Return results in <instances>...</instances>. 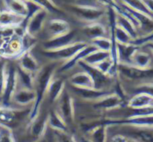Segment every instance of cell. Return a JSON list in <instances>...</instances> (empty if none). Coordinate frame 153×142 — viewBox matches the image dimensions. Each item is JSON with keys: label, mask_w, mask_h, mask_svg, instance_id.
<instances>
[{"label": "cell", "mask_w": 153, "mask_h": 142, "mask_svg": "<svg viewBox=\"0 0 153 142\" xmlns=\"http://www.w3.org/2000/svg\"><path fill=\"white\" fill-rule=\"evenodd\" d=\"M4 36L2 35V33H0V48H1V47H2V45H3V43H4Z\"/></svg>", "instance_id": "cell-45"}, {"label": "cell", "mask_w": 153, "mask_h": 142, "mask_svg": "<svg viewBox=\"0 0 153 142\" xmlns=\"http://www.w3.org/2000/svg\"><path fill=\"white\" fill-rule=\"evenodd\" d=\"M47 15H48V11L45 9H41L38 11L36 13H34L28 20L24 21L22 26L24 27L26 33L36 38V36L42 30L44 27Z\"/></svg>", "instance_id": "cell-10"}, {"label": "cell", "mask_w": 153, "mask_h": 142, "mask_svg": "<svg viewBox=\"0 0 153 142\" xmlns=\"http://www.w3.org/2000/svg\"><path fill=\"white\" fill-rule=\"evenodd\" d=\"M117 74L127 81L146 82L153 79V68H139L133 64L120 63L117 66Z\"/></svg>", "instance_id": "cell-2"}, {"label": "cell", "mask_w": 153, "mask_h": 142, "mask_svg": "<svg viewBox=\"0 0 153 142\" xmlns=\"http://www.w3.org/2000/svg\"><path fill=\"white\" fill-rule=\"evenodd\" d=\"M36 100V93L34 89H27V88H18L14 92L12 103L21 106V107H27L28 106H31L34 104Z\"/></svg>", "instance_id": "cell-13"}, {"label": "cell", "mask_w": 153, "mask_h": 142, "mask_svg": "<svg viewBox=\"0 0 153 142\" xmlns=\"http://www.w3.org/2000/svg\"><path fill=\"white\" fill-rule=\"evenodd\" d=\"M121 5L134 18V20L137 21L139 29H141L143 31L145 32V35H148L153 31V16L133 10L126 5L121 4Z\"/></svg>", "instance_id": "cell-15"}, {"label": "cell", "mask_w": 153, "mask_h": 142, "mask_svg": "<svg viewBox=\"0 0 153 142\" xmlns=\"http://www.w3.org/2000/svg\"><path fill=\"white\" fill-rule=\"evenodd\" d=\"M74 92L82 100L84 101H91V102H96L102 98L108 96V94L112 93L111 90H106V89H97L94 88L91 89H82V88H74Z\"/></svg>", "instance_id": "cell-16"}, {"label": "cell", "mask_w": 153, "mask_h": 142, "mask_svg": "<svg viewBox=\"0 0 153 142\" xmlns=\"http://www.w3.org/2000/svg\"><path fill=\"white\" fill-rule=\"evenodd\" d=\"M88 44L84 41H75L64 47L55 50H43L42 55L54 62H67L73 58L79 51L84 48Z\"/></svg>", "instance_id": "cell-3"}, {"label": "cell", "mask_w": 153, "mask_h": 142, "mask_svg": "<svg viewBox=\"0 0 153 142\" xmlns=\"http://www.w3.org/2000/svg\"><path fill=\"white\" fill-rule=\"evenodd\" d=\"M108 126L105 124V120L100 121V124L88 132L89 141L91 142H107Z\"/></svg>", "instance_id": "cell-28"}, {"label": "cell", "mask_w": 153, "mask_h": 142, "mask_svg": "<svg viewBox=\"0 0 153 142\" xmlns=\"http://www.w3.org/2000/svg\"><path fill=\"white\" fill-rule=\"evenodd\" d=\"M58 62L52 61L49 64H45L43 67H40L39 70L34 75V91L36 93V100L30 108L29 115L30 122L37 118L40 113L41 104L46 97L48 88L50 81L54 78L55 72L57 70Z\"/></svg>", "instance_id": "cell-1"}, {"label": "cell", "mask_w": 153, "mask_h": 142, "mask_svg": "<svg viewBox=\"0 0 153 142\" xmlns=\"http://www.w3.org/2000/svg\"><path fill=\"white\" fill-rule=\"evenodd\" d=\"M55 137L56 142H78L67 132H55Z\"/></svg>", "instance_id": "cell-39"}, {"label": "cell", "mask_w": 153, "mask_h": 142, "mask_svg": "<svg viewBox=\"0 0 153 142\" xmlns=\"http://www.w3.org/2000/svg\"><path fill=\"white\" fill-rule=\"evenodd\" d=\"M48 126L55 132H67V124L57 113L56 110H52L48 115Z\"/></svg>", "instance_id": "cell-30"}, {"label": "cell", "mask_w": 153, "mask_h": 142, "mask_svg": "<svg viewBox=\"0 0 153 142\" xmlns=\"http://www.w3.org/2000/svg\"><path fill=\"white\" fill-rule=\"evenodd\" d=\"M128 129L126 133H122L129 139L138 142H153V129L141 128L134 126H126Z\"/></svg>", "instance_id": "cell-17"}, {"label": "cell", "mask_w": 153, "mask_h": 142, "mask_svg": "<svg viewBox=\"0 0 153 142\" xmlns=\"http://www.w3.org/2000/svg\"><path fill=\"white\" fill-rule=\"evenodd\" d=\"M125 106V101L122 100L114 92L94 102L93 107L100 111H112Z\"/></svg>", "instance_id": "cell-12"}, {"label": "cell", "mask_w": 153, "mask_h": 142, "mask_svg": "<svg viewBox=\"0 0 153 142\" xmlns=\"http://www.w3.org/2000/svg\"><path fill=\"white\" fill-rule=\"evenodd\" d=\"M105 123L108 127L114 125H122L153 129V116H140L124 119H107L105 120Z\"/></svg>", "instance_id": "cell-8"}, {"label": "cell", "mask_w": 153, "mask_h": 142, "mask_svg": "<svg viewBox=\"0 0 153 142\" xmlns=\"http://www.w3.org/2000/svg\"><path fill=\"white\" fill-rule=\"evenodd\" d=\"M121 4L126 5L127 7H129L133 10H135V11H138V12L153 16L152 14L148 11V9L146 8V6L144 5L143 2L142 0H121Z\"/></svg>", "instance_id": "cell-35"}, {"label": "cell", "mask_w": 153, "mask_h": 142, "mask_svg": "<svg viewBox=\"0 0 153 142\" xmlns=\"http://www.w3.org/2000/svg\"><path fill=\"white\" fill-rule=\"evenodd\" d=\"M18 84L21 83V87L33 89H34V74L25 72L18 67Z\"/></svg>", "instance_id": "cell-34"}, {"label": "cell", "mask_w": 153, "mask_h": 142, "mask_svg": "<svg viewBox=\"0 0 153 142\" xmlns=\"http://www.w3.org/2000/svg\"><path fill=\"white\" fill-rule=\"evenodd\" d=\"M127 142H138V141H134V140H133V139H129V138H128V141H127Z\"/></svg>", "instance_id": "cell-47"}, {"label": "cell", "mask_w": 153, "mask_h": 142, "mask_svg": "<svg viewBox=\"0 0 153 142\" xmlns=\"http://www.w3.org/2000/svg\"><path fill=\"white\" fill-rule=\"evenodd\" d=\"M117 50H118V58L119 64H131V60L134 53L139 50V47L133 45L132 43L123 45L117 44Z\"/></svg>", "instance_id": "cell-27"}, {"label": "cell", "mask_w": 153, "mask_h": 142, "mask_svg": "<svg viewBox=\"0 0 153 142\" xmlns=\"http://www.w3.org/2000/svg\"><path fill=\"white\" fill-rule=\"evenodd\" d=\"M127 141H128V138L126 136H125L122 133H119V134L114 135L111 138L110 142H127Z\"/></svg>", "instance_id": "cell-42"}, {"label": "cell", "mask_w": 153, "mask_h": 142, "mask_svg": "<svg viewBox=\"0 0 153 142\" xmlns=\"http://www.w3.org/2000/svg\"><path fill=\"white\" fill-rule=\"evenodd\" d=\"M0 142H15L12 129L0 125Z\"/></svg>", "instance_id": "cell-38"}, {"label": "cell", "mask_w": 153, "mask_h": 142, "mask_svg": "<svg viewBox=\"0 0 153 142\" xmlns=\"http://www.w3.org/2000/svg\"><path fill=\"white\" fill-rule=\"evenodd\" d=\"M18 89V74L17 70L13 66H6V76L4 86V90L1 96V102L2 105L4 106H11L12 98Z\"/></svg>", "instance_id": "cell-6"}, {"label": "cell", "mask_w": 153, "mask_h": 142, "mask_svg": "<svg viewBox=\"0 0 153 142\" xmlns=\"http://www.w3.org/2000/svg\"><path fill=\"white\" fill-rule=\"evenodd\" d=\"M47 127H48V115L42 117L39 116V115L37 118H35L33 121L30 122V132L31 137L34 138L35 140L40 139L44 135Z\"/></svg>", "instance_id": "cell-23"}, {"label": "cell", "mask_w": 153, "mask_h": 142, "mask_svg": "<svg viewBox=\"0 0 153 142\" xmlns=\"http://www.w3.org/2000/svg\"><path fill=\"white\" fill-rule=\"evenodd\" d=\"M134 93L135 94H146L153 97V82H141L134 87Z\"/></svg>", "instance_id": "cell-37"}, {"label": "cell", "mask_w": 153, "mask_h": 142, "mask_svg": "<svg viewBox=\"0 0 153 142\" xmlns=\"http://www.w3.org/2000/svg\"><path fill=\"white\" fill-rule=\"evenodd\" d=\"M4 2L7 10L26 18L28 9L24 0H4Z\"/></svg>", "instance_id": "cell-31"}, {"label": "cell", "mask_w": 153, "mask_h": 142, "mask_svg": "<svg viewBox=\"0 0 153 142\" xmlns=\"http://www.w3.org/2000/svg\"><path fill=\"white\" fill-rule=\"evenodd\" d=\"M70 31H71L70 25L65 20L53 19L49 21L48 24V32L49 34V38L65 35Z\"/></svg>", "instance_id": "cell-21"}, {"label": "cell", "mask_w": 153, "mask_h": 142, "mask_svg": "<svg viewBox=\"0 0 153 142\" xmlns=\"http://www.w3.org/2000/svg\"><path fill=\"white\" fill-rule=\"evenodd\" d=\"M57 113L68 125L74 121V103L70 92L65 89L59 98L57 99Z\"/></svg>", "instance_id": "cell-7"}, {"label": "cell", "mask_w": 153, "mask_h": 142, "mask_svg": "<svg viewBox=\"0 0 153 142\" xmlns=\"http://www.w3.org/2000/svg\"><path fill=\"white\" fill-rule=\"evenodd\" d=\"M65 89V81L61 78H53L52 81L49 83V86L47 90L46 96L48 98L49 101L56 102L63 93V91Z\"/></svg>", "instance_id": "cell-22"}, {"label": "cell", "mask_w": 153, "mask_h": 142, "mask_svg": "<svg viewBox=\"0 0 153 142\" xmlns=\"http://www.w3.org/2000/svg\"><path fill=\"white\" fill-rule=\"evenodd\" d=\"M23 52L22 38L14 34L10 38H5L0 48V55L4 57L18 58Z\"/></svg>", "instance_id": "cell-11"}, {"label": "cell", "mask_w": 153, "mask_h": 142, "mask_svg": "<svg viewBox=\"0 0 153 142\" xmlns=\"http://www.w3.org/2000/svg\"><path fill=\"white\" fill-rule=\"evenodd\" d=\"M78 64L82 67L83 72H87L90 75V77L91 78V80L93 81V85H94L95 89H106L107 90L106 88H107L108 82L110 81V80L112 78H110L109 76L104 74L103 72H101L95 66L90 65V64L84 63L83 61H80L78 63Z\"/></svg>", "instance_id": "cell-9"}, {"label": "cell", "mask_w": 153, "mask_h": 142, "mask_svg": "<svg viewBox=\"0 0 153 142\" xmlns=\"http://www.w3.org/2000/svg\"><path fill=\"white\" fill-rule=\"evenodd\" d=\"M153 41V31L152 33L148 34V35H143L142 37H138L137 38L134 39L131 43L138 47H140L141 46H143V45H146L147 43L149 42H152Z\"/></svg>", "instance_id": "cell-40"}, {"label": "cell", "mask_w": 153, "mask_h": 142, "mask_svg": "<svg viewBox=\"0 0 153 142\" xmlns=\"http://www.w3.org/2000/svg\"><path fill=\"white\" fill-rule=\"evenodd\" d=\"M24 21L25 17L18 15L7 9L0 11V29L2 30L22 25Z\"/></svg>", "instance_id": "cell-18"}, {"label": "cell", "mask_w": 153, "mask_h": 142, "mask_svg": "<svg viewBox=\"0 0 153 142\" xmlns=\"http://www.w3.org/2000/svg\"><path fill=\"white\" fill-rule=\"evenodd\" d=\"M81 142H91L88 139H82L81 140Z\"/></svg>", "instance_id": "cell-46"}, {"label": "cell", "mask_w": 153, "mask_h": 142, "mask_svg": "<svg viewBox=\"0 0 153 142\" xmlns=\"http://www.w3.org/2000/svg\"><path fill=\"white\" fill-rule=\"evenodd\" d=\"M68 9L79 20L88 23L98 21L105 14L102 8L88 4H70Z\"/></svg>", "instance_id": "cell-4"}, {"label": "cell", "mask_w": 153, "mask_h": 142, "mask_svg": "<svg viewBox=\"0 0 153 142\" xmlns=\"http://www.w3.org/2000/svg\"><path fill=\"white\" fill-rule=\"evenodd\" d=\"M127 106L132 109L153 107V97L146 94H135L127 102Z\"/></svg>", "instance_id": "cell-24"}, {"label": "cell", "mask_w": 153, "mask_h": 142, "mask_svg": "<svg viewBox=\"0 0 153 142\" xmlns=\"http://www.w3.org/2000/svg\"><path fill=\"white\" fill-rule=\"evenodd\" d=\"M18 64H19V66H18L19 68H21L22 70L25 72L32 73L34 75L40 68L37 59L31 54L30 50L23 52L18 57Z\"/></svg>", "instance_id": "cell-19"}, {"label": "cell", "mask_w": 153, "mask_h": 142, "mask_svg": "<svg viewBox=\"0 0 153 142\" xmlns=\"http://www.w3.org/2000/svg\"><path fill=\"white\" fill-rule=\"evenodd\" d=\"M152 58L149 54L143 51L137 50L132 57L131 64L139 68H150Z\"/></svg>", "instance_id": "cell-32"}, {"label": "cell", "mask_w": 153, "mask_h": 142, "mask_svg": "<svg viewBox=\"0 0 153 142\" xmlns=\"http://www.w3.org/2000/svg\"><path fill=\"white\" fill-rule=\"evenodd\" d=\"M69 82L74 88H82V89H91L94 88L93 81L90 75L85 72H80L74 73L70 79ZM95 89V88H94Z\"/></svg>", "instance_id": "cell-26"}, {"label": "cell", "mask_w": 153, "mask_h": 142, "mask_svg": "<svg viewBox=\"0 0 153 142\" xmlns=\"http://www.w3.org/2000/svg\"><path fill=\"white\" fill-rule=\"evenodd\" d=\"M91 45H93L98 50L109 52L111 49L112 43H111L110 38H108L107 37H102V38H98L92 39Z\"/></svg>", "instance_id": "cell-36"}, {"label": "cell", "mask_w": 153, "mask_h": 142, "mask_svg": "<svg viewBox=\"0 0 153 142\" xmlns=\"http://www.w3.org/2000/svg\"><path fill=\"white\" fill-rule=\"evenodd\" d=\"M152 52L153 54V41H152V42H149V43H147L146 45H145Z\"/></svg>", "instance_id": "cell-44"}, {"label": "cell", "mask_w": 153, "mask_h": 142, "mask_svg": "<svg viewBox=\"0 0 153 142\" xmlns=\"http://www.w3.org/2000/svg\"><path fill=\"white\" fill-rule=\"evenodd\" d=\"M100 4H101L104 6H107L108 8H111L115 10L118 6V3L116 0H97Z\"/></svg>", "instance_id": "cell-41"}, {"label": "cell", "mask_w": 153, "mask_h": 142, "mask_svg": "<svg viewBox=\"0 0 153 142\" xmlns=\"http://www.w3.org/2000/svg\"><path fill=\"white\" fill-rule=\"evenodd\" d=\"M30 112V109L25 110L22 108L2 106L0 107V125L12 129L13 126H16L22 123L26 115L29 116Z\"/></svg>", "instance_id": "cell-5"}, {"label": "cell", "mask_w": 153, "mask_h": 142, "mask_svg": "<svg viewBox=\"0 0 153 142\" xmlns=\"http://www.w3.org/2000/svg\"><path fill=\"white\" fill-rule=\"evenodd\" d=\"M2 106H3V105H2V102H1V100H0V107H1Z\"/></svg>", "instance_id": "cell-48"}, {"label": "cell", "mask_w": 153, "mask_h": 142, "mask_svg": "<svg viewBox=\"0 0 153 142\" xmlns=\"http://www.w3.org/2000/svg\"><path fill=\"white\" fill-rule=\"evenodd\" d=\"M142 1L143 2L148 11L153 15V0H142Z\"/></svg>", "instance_id": "cell-43"}, {"label": "cell", "mask_w": 153, "mask_h": 142, "mask_svg": "<svg viewBox=\"0 0 153 142\" xmlns=\"http://www.w3.org/2000/svg\"><path fill=\"white\" fill-rule=\"evenodd\" d=\"M117 26L122 28L126 32H128L129 35L133 38V40L139 37L138 29L135 27L133 21L129 18H127L126 15L117 13Z\"/></svg>", "instance_id": "cell-29"}, {"label": "cell", "mask_w": 153, "mask_h": 142, "mask_svg": "<svg viewBox=\"0 0 153 142\" xmlns=\"http://www.w3.org/2000/svg\"><path fill=\"white\" fill-rule=\"evenodd\" d=\"M82 31L86 35V37H88L91 40L98 38L106 37L107 35L106 27L103 24L100 23L99 21L87 23L82 28Z\"/></svg>", "instance_id": "cell-25"}, {"label": "cell", "mask_w": 153, "mask_h": 142, "mask_svg": "<svg viewBox=\"0 0 153 142\" xmlns=\"http://www.w3.org/2000/svg\"><path fill=\"white\" fill-rule=\"evenodd\" d=\"M98 50L93 45H87L84 48H82L81 51H79L73 58H71L69 61L64 63L60 67H59V72H66L71 70L74 65L78 64V63L80 61H82L86 56H88L90 54H91L92 52Z\"/></svg>", "instance_id": "cell-20"}, {"label": "cell", "mask_w": 153, "mask_h": 142, "mask_svg": "<svg viewBox=\"0 0 153 142\" xmlns=\"http://www.w3.org/2000/svg\"><path fill=\"white\" fill-rule=\"evenodd\" d=\"M74 38H75V31L74 30H71L70 32L62 36L50 38L43 43V50H55L64 47L65 46H68L75 42L74 41Z\"/></svg>", "instance_id": "cell-14"}, {"label": "cell", "mask_w": 153, "mask_h": 142, "mask_svg": "<svg viewBox=\"0 0 153 142\" xmlns=\"http://www.w3.org/2000/svg\"><path fill=\"white\" fill-rule=\"evenodd\" d=\"M110 58V53L106 52V51H101V50H96L90 54L88 56H86L82 61L90 65L95 66L98 64L101 63L102 61Z\"/></svg>", "instance_id": "cell-33"}]
</instances>
